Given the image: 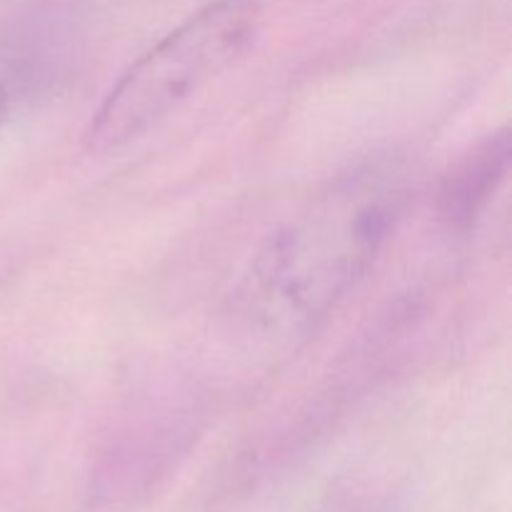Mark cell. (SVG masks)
I'll use <instances>...</instances> for the list:
<instances>
[{
    "label": "cell",
    "mask_w": 512,
    "mask_h": 512,
    "mask_svg": "<svg viewBox=\"0 0 512 512\" xmlns=\"http://www.w3.org/2000/svg\"><path fill=\"white\" fill-rule=\"evenodd\" d=\"M405 203L408 178L393 160L335 175L260 245L238 288L240 313L265 335H308L368 275Z\"/></svg>",
    "instance_id": "obj_1"
},
{
    "label": "cell",
    "mask_w": 512,
    "mask_h": 512,
    "mask_svg": "<svg viewBox=\"0 0 512 512\" xmlns=\"http://www.w3.org/2000/svg\"><path fill=\"white\" fill-rule=\"evenodd\" d=\"M260 0H213L135 58L90 118L83 140L95 155L115 153L163 123L255 40Z\"/></svg>",
    "instance_id": "obj_2"
},
{
    "label": "cell",
    "mask_w": 512,
    "mask_h": 512,
    "mask_svg": "<svg viewBox=\"0 0 512 512\" xmlns=\"http://www.w3.org/2000/svg\"><path fill=\"white\" fill-rule=\"evenodd\" d=\"M510 130L490 133L445 173L438 190L440 220L455 233H468L490 200L495 198L510 168Z\"/></svg>",
    "instance_id": "obj_3"
},
{
    "label": "cell",
    "mask_w": 512,
    "mask_h": 512,
    "mask_svg": "<svg viewBox=\"0 0 512 512\" xmlns=\"http://www.w3.org/2000/svg\"><path fill=\"white\" fill-rule=\"evenodd\" d=\"M8 110H10V98H8V90H5V85L0 83V128H3L5 118H8Z\"/></svg>",
    "instance_id": "obj_4"
}]
</instances>
